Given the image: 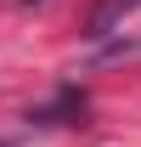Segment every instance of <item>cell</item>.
<instances>
[{
    "label": "cell",
    "instance_id": "obj_2",
    "mask_svg": "<svg viewBox=\"0 0 141 147\" xmlns=\"http://www.w3.org/2000/svg\"><path fill=\"white\" fill-rule=\"evenodd\" d=\"M0 147H11V142H0Z\"/></svg>",
    "mask_w": 141,
    "mask_h": 147
},
{
    "label": "cell",
    "instance_id": "obj_1",
    "mask_svg": "<svg viewBox=\"0 0 141 147\" xmlns=\"http://www.w3.org/2000/svg\"><path fill=\"white\" fill-rule=\"evenodd\" d=\"M136 6H141V0H96V11H90V28H85V34L107 40V34H113L124 17H130V11H136Z\"/></svg>",
    "mask_w": 141,
    "mask_h": 147
}]
</instances>
